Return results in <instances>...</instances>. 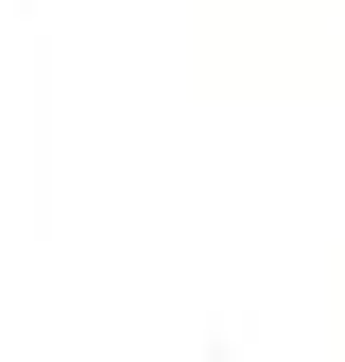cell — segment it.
Wrapping results in <instances>:
<instances>
[]
</instances>
